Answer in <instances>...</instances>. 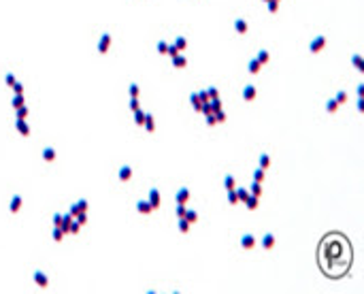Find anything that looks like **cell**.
Instances as JSON below:
<instances>
[{
	"label": "cell",
	"instance_id": "cell-1",
	"mask_svg": "<svg viewBox=\"0 0 364 294\" xmlns=\"http://www.w3.org/2000/svg\"><path fill=\"white\" fill-rule=\"evenodd\" d=\"M343 241H345L343 236L332 235V236H328V241L322 243V247H320V264H322V269H324L326 275H332V277H334V264H339L341 275L347 271V266H349V249H345L343 254L337 252V247H339Z\"/></svg>",
	"mask_w": 364,
	"mask_h": 294
},
{
	"label": "cell",
	"instance_id": "cell-2",
	"mask_svg": "<svg viewBox=\"0 0 364 294\" xmlns=\"http://www.w3.org/2000/svg\"><path fill=\"white\" fill-rule=\"evenodd\" d=\"M130 175H132V168H130V166H121L119 168V179L121 181H128Z\"/></svg>",
	"mask_w": 364,
	"mask_h": 294
},
{
	"label": "cell",
	"instance_id": "cell-3",
	"mask_svg": "<svg viewBox=\"0 0 364 294\" xmlns=\"http://www.w3.org/2000/svg\"><path fill=\"white\" fill-rule=\"evenodd\" d=\"M241 243H243V247H247V249H249V247H253V243H256V239H253V236H251V235H245V236H243V239H241Z\"/></svg>",
	"mask_w": 364,
	"mask_h": 294
},
{
	"label": "cell",
	"instance_id": "cell-4",
	"mask_svg": "<svg viewBox=\"0 0 364 294\" xmlns=\"http://www.w3.org/2000/svg\"><path fill=\"white\" fill-rule=\"evenodd\" d=\"M136 207H139V211H141V213H151V205H147V202H143V200L136 202Z\"/></svg>",
	"mask_w": 364,
	"mask_h": 294
},
{
	"label": "cell",
	"instance_id": "cell-5",
	"mask_svg": "<svg viewBox=\"0 0 364 294\" xmlns=\"http://www.w3.org/2000/svg\"><path fill=\"white\" fill-rule=\"evenodd\" d=\"M160 205V198H158V190H151V209H156Z\"/></svg>",
	"mask_w": 364,
	"mask_h": 294
},
{
	"label": "cell",
	"instance_id": "cell-6",
	"mask_svg": "<svg viewBox=\"0 0 364 294\" xmlns=\"http://www.w3.org/2000/svg\"><path fill=\"white\" fill-rule=\"evenodd\" d=\"M273 241H275V239H273V235H264V239H262L264 247H266V249H270V247H273Z\"/></svg>",
	"mask_w": 364,
	"mask_h": 294
},
{
	"label": "cell",
	"instance_id": "cell-7",
	"mask_svg": "<svg viewBox=\"0 0 364 294\" xmlns=\"http://www.w3.org/2000/svg\"><path fill=\"white\" fill-rule=\"evenodd\" d=\"M187 196H190V194H187V190H185V188L179 190V194H177V202H185V200H187Z\"/></svg>",
	"mask_w": 364,
	"mask_h": 294
},
{
	"label": "cell",
	"instance_id": "cell-8",
	"mask_svg": "<svg viewBox=\"0 0 364 294\" xmlns=\"http://www.w3.org/2000/svg\"><path fill=\"white\" fill-rule=\"evenodd\" d=\"M253 179H256V183H260L264 179V171H256V173H253Z\"/></svg>",
	"mask_w": 364,
	"mask_h": 294
},
{
	"label": "cell",
	"instance_id": "cell-9",
	"mask_svg": "<svg viewBox=\"0 0 364 294\" xmlns=\"http://www.w3.org/2000/svg\"><path fill=\"white\" fill-rule=\"evenodd\" d=\"M260 166H268V156H260Z\"/></svg>",
	"mask_w": 364,
	"mask_h": 294
},
{
	"label": "cell",
	"instance_id": "cell-10",
	"mask_svg": "<svg viewBox=\"0 0 364 294\" xmlns=\"http://www.w3.org/2000/svg\"><path fill=\"white\" fill-rule=\"evenodd\" d=\"M251 190H253V196L260 194V185H258V183H253V185H251Z\"/></svg>",
	"mask_w": 364,
	"mask_h": 294
},
{
	"label": "cell",
	"instance_id": "cell-11",
	"mask_svg": "<svg viewBox=\"0 0 364 294\" xmlns=\"http://www.w3.org/2000/svg\"><path fill=\"white\" fill-rule=\"evenodd\" d=\"M234 185V181H232V177H226V188H232Z\"/></svg>",
	"mask_w": 364,
	"mask_h": 294
},
{
	"label": "cell",
	"instance_id": "cell-12",
	"mask_svg": "<svg viewBox=\"0 0 364 294\" xmlns=\"http://www.w3.org/2000/svg\"><path fill=\"white\" fill-rule=\"evenodd\" d=\"M181 232H187V222L181 219Z\"/></svg>",
	"mask_w": 364,
	"mask_h": 294
},
{
	"label": "cell",
	"instance_id": "cell-13",
	"mask_svg": "<svg viewBox=\"0 0 364 294\" xmlns=\"http://www.w3.org/2000/svg\"><path fill=\"white\" fill-rule=\"evenodd\" d=\"M196 217H198L196 213H187V219H190V222H196Z\"/></svg>",
	"mask_w": 364,
	"mask_h": 294
},
{
	"label": "cell",
	"instance_id": "cell-14",
	"mask_svg": "<svg viewBox=\"0 0 364 294\" xmlns=\"http://www.w3.org/2000/svg\"><path fill=\"white\" fill-rule=\"evenodd\" d=\"M239 196H241L243 200H247V192H245V190H239Z\"/></svg>",
	"mask_w": 364,
	"mask_h": 294
}]
</instances>
